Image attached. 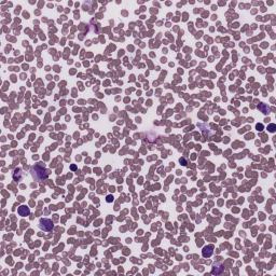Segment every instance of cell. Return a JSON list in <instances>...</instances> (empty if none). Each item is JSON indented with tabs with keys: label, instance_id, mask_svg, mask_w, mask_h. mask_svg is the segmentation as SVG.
<instances>
[{
	"label": "cell",
	"instance_id": "obj_1",
	"mask_svg": "<svg viewBox=\"0 0 276 276\" xmlns=\"http://www.w3.org/2000/svg\"><path fill=\"white\" fill-rule=\"evenodd\" d=\"M33 178H36L37 180H42V179H45L47 177V170L42 167H39V166H36V167H33Z\"/></svg>",
	"mask_w": 276,
	"mask_h": 276
},
{
	"label": "cell",
	"instance_id": "obj_2",
	"mask_svg": "<svg viewBox=\"0 0 276 276\" xmlns=\"http://www.w3.org/2000/svg\"><path fill=\"white\" fill-rule=\"evenodd\" d=\"M39 225H40V228H41L43 231H47V232H49V231H51V230L53 229V222H52V220L50 219H41Z\"/></svg>",
	"mask_w": 276,
	"mask_h": 276
},
{
	"label": "cell",
	"instance_id": "obj_3",
	"mask_svg": "<svg viewBox=\"0 0 276 276\" xmlns=\"http://www.w3.org/2000/svg\"><path fill=\"white\" fill-rule=\"evenodd\" d=\"M213 249H214V246L213 245H209V246H205L203 248V257L208 258L211 257L213 255Z\"/></svg>",
	"mask_w": 276,
	"mask_h": 276
},
{
	"label": "cell",
	"instance_id": "obj_4",
	"mask_svg": "<svg viewBox=\"0 0 276 276\" xmlns=\"http://www.w3.org/2000/svg\"><path fill=\"white\" fill-rule=\"evenodd\" d=\"M19 214L21 216L25 217V216H28L30 214V211H29L28 207H26V206H21L19 208Z\"/></svg>",
	"mask_w": 276,
	"mask_h": 276
},
{
	"label": "cell",
	"instance_id": "obj_5",
	"mask_svg": "<svg viewBox=\"0 0 276 276\" xmlns=\"http://www.w3.org/2000/svg\"><path fill=\"white\" fill-rule=\"evenodd\" d=\"M267 130L273 133V132H275V130H276V125L275 124H270V125L267 126Z\"/></svg>",
	"mask_w": 276,
	"mask_h": 276
},
{
	"label": "cell",
	"instance_id": "obj_6",
	"mask_svg": "<svg viewBox=\"0 0 276 276\" xmlns=\"http://www.w3.org/2000/svg\"><path fill=\"white\" fill-rule=\"evenodd\" d=\"M257 128L259 130V131H262V128H263L262 124H258V125H257Z\"/></svg>",
	"mask_w": 276,
	"mask_h": 276
}]
</instances>
